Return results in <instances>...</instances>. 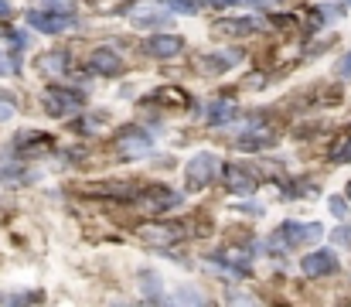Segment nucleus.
I'll use <instances>...</instances> for the list:
<instances>
[{
    "mask_svg": "<svg viewBox=\"0 0 351 307\" xmlns=\"http://www.w3.org/2000/svg\"><path fill=\"white\" fill-rule=\"evenodd\" d=\"M222 174H226V188L235 192V195H252V192H256V185H259V181H256V174H252L245 164H226V171H222Z\"/></svg>",
    "mask_w": 351,
    "mask_h": 307,
    "instance_id": "1a4fd4ad",
    "label": "nucleus"
},
{
    "mask_svg": "<svg viewBox=\"0 0 351 307\" xmlns=\"http://www.w3.org/2000/svg\"><path fill=\"white\" fill-rule=\"evenodd\" d=\"M65 62H69V55L65 52H48V55H41L38 58V72H48V76H62L65 72Z\"/></svg>",
    "mask_w": 351,
    "mask_h": 307,
    "instance_id": "dca6fc26",
    "label": "nucleus"
},
{
    "mask_svg": "<svg viewBox=\"0 0 351 307\" xmlns=\"http://www.w3.org/2000/svg\"><path fill=\"white\" fill-rule=\"evenodd\" d=\"M335 239H338V242H351V225H341V229L335 232Z\"/></svg>",
    "mask_w": 351,
    "mask_h": 307,
    "instance_id": "bb28decb",
    "label": "nucleus"
},
{
    "mask_svg": "<svg viewBox=\"0 0 351 307\" xmlns=\"http://www.w3.org/2000/svg\"><path fill=\"white\" fill-rule=\"evenodd\" d=\"M171 10H181V14H195L198 10V0H167Z\"/></svg>",
    "mask_w": 351,
    "mask_h": 307,
    "instance_id": "aec40b11",
    "label": "nucleus"
},
{
    "mask_svg": "<svg viewBox=\"0 0 351 307\" xmlns=\"http://www.w3.org/2000/svg\"><path fill=\"white\" fill-rule=\"evenodd\" d=\"M181 48H184V38H178V34H157L143 45V52L150 58H178Z\"/></svg>",
    "mask_w": 351,
    "mask_h": 307,
    "instance_id": "9b49d317",
    "label": "nucleus"
},
{
    "mask_svg": "<svg viewBox=\"0 0 351 307\" xmlns=\"http://www.w3.org/2000/svg\"><path fill=\"white\" fill-rule=\"evenodd\" d=\"M235 62H242V52H212V55L202 58V69L205 72H226Z\"/></svg>",
    "mask_w": 351,
    "mask_h": 307,
    "instance_id": "4468645a",
    "label": "nucleus"
},
{
    "mask_svg": "<svg viewBox=\"0 0 351 307\" xmlns=\"http://www.w3.org/2000/svg\"><path fill=\"white\" fill-rule=\"evenodd\" d=\"M48 147H51V137L24 130V133L14 137V144H10V157H41V154H48Z\"/></svg>",
    "mask_w": 351,
    "mask_h": 307,
    "instance_id": "423d86ee",
    "label": "nucleus"
},
{
    "mask_svg": "<svg viewBox=\"0 0 351 307\" xmlns=\"http://www.w3.org/2000/svg\"><path fill=\"white\" fill-rule=\"evenodd\" d=\"M321 236H324V225H321V222H283V225L273 232V246H280V249H297V246L317 242Z\"/></svg>",
    "mask_w": 351,
    "mask_h": 307,
    "instance_id": "7ed1b4c3",
    "label": "nucleus"
},
{
    "mask_svg": "<svg viewBox=\"0 0 351 307\" xmlns=\"http://www.w3.org/2000/svg\"><path fill=\"white\" fill-rule=\"evenodd\" d=\"M338 72H341L345 79H351V52L345 55V58H341V62H338Z\"/></svg>",
    "mask_w": 351,
    "mask_h": 307,
    "instance_id": "a878e982",
    "label": "nucleus"
},
{
    "mask_svg": "<svg viewBox=\"0 0 351 307\" xmlns=\"http://www.w3.org/2000/svg\"><path fill=\"white\" fill-rule=\"evenodd\" d=\"M335 161H351V137L348 140H341L338 147H335V154H331Z\"/></svg>",
    "mask_w": 351,
    "mask_h": 307,
    "instance_id": "412c9836",
    "label": "nucleus"
},
{
    "mask_svg": "<svg viewBox=\"0 0 351 307\" xmlns=\"http://www.w3.org/2000/svg\"><path fill=\"white\" fill-rule=\"evenodd\" d=\"M119 69H123V58L113 48H96L89 55V72H96V76H117Z\"/></svg>",
    "mask_w": 351,
    "mask_h": 307,
    "instance_id": "ddd939ff",
    "label": "nucleus"
},
{
    "mask_svg": "<svg viewBox=\"0 0 351 307\" xmlns=\"http://www.w3.org/2000/svg\"><path fill=\"white\" fill-rule=\"evenodd\" d=\"M150 147H154V140H150V133H143L140 126L123 130V133L117 137L119 157H143V154H150Z\"/></svg>",
    "mask_w": 351,
    "mask_h": 307,
    "instance_id": "6e6552de",
    "label": "nucleus"
},
{
    "mask_svg": "<svg viewBox=\"0 0 351 307\" xmlns=\"http://www.w3.org/2000/svg\"><path fill=\"white\" fill-rule=\"evenodd\" d=\"M7 14H10V3H7V0H0V17H7Z\"/></svg>",
    "mask_w": 351,
    "mask_h": 307,
    "instance_id": "c85d7f7f",
    "label": "nucleus"
},
{
    "mask_svg": "<svg viewBox=\"0 0 351 307\" xmlns=\"http://www.w3.org/2000/svg\"><path fill=\"white\" fill-rule=\"evenodd\" d=\"M222 157L219 154H212V150H202V154H195L191 161H188V168H184V178H188V188H208L212 181H219L222 178Z\"/></svg>",
    "mask_w": 351,
    "mask_h": 307,
    "instance_id": "f03ea898",
    "label": "nucleus"
},
{
    "mask_svg": "<svg viewBox=\"0 0 351 307\" xmlns=\"http://www.w3.org/2000/svg\"><path fill=\"white\" fill-rule=\"evenodd\" d=\"M133 202L140 205V208H147V212H167L171 205H178L181 198L171 188H164V185H147V188L133 192Z\"/></svg>",
    "mask_w": 351,
    "mask_h": 307,
    "instance_id": "39448f33",
    "label": "nucleus"
},
{
    "mask_svg": "<svg viewBox=\"0 0 351 307\" xmlns=\"http://www.w3.org/2000/svg\"><path fill=\"white\" fill-rule=\"evenodd\" d=\"M235 113H239V109H235V102H212V106H208V123H212V126L229 123Z\"/></svg>",
    "mask_w": 351,
    "mask_h": 307,
    "instance_id": "f3484780",
    "label": "nucleus"
},
{
    "mask_svg": "<svg viewBox=\"0 0 351 307\" xmlns=\"http://www.w3.org/2000/svg\"><path fill=\"white\" fill-rule=\"evenodd\" d=\"M7 96H0V120H10L14 116V102H3Z\"/></svg>",
    "mask_w": 351,
    "mask_h": 307,
    "instance_id": "393cba45",
    "label": "nucleus"
},
{
    "mask_svg": "<svg viewBox=\"0 0 351 307\" xmlns=\"http://www.w3.org/2000/svg\"><path fill=\"white\" fill-rule=\"evenodd\" d=\"M140 239H147V242H160V246H171V242H178V239H184V229L181 225H174V222H160V225H140Z\"/></svg>",
    "mask_w": 351,
    "mask_h": 307,
    "instance_id": "f8f14e48",
    "label": "nucleus"
},
{
    "mask_svg": "<svg viewBox=\"0 0 351 307\" xmlns=\"http://www.w3.org/2000/svg\"><path fill=\"white\" fill-rule=\"evenodd\" d=\"M174 301H181V304H202V301H205V297H202V294H195V291H191V287H184V294H178V297H174Z\"/></svg>",
    "mask_w": 351,
    "mask_h": 307,
    "instance_id": "4be33fe9",
    "label": "nucleus"
},
{
    "mask_svg": "<svg viewBox=\"0 0 351 307\" xmlns=\"http://www.w3.org/2000/svg\"><path fill=\"white\" fill-rule=\"evenodd\" d=\"M300 270H304V277H328L338 270V256L331 249H317V253L300 260Z\"/></svg>",
    "mask_w": 351,
    "mask_h": 307,
    "instance_id": "9d476101",
    "label": "nucleus"
},
{
    "mask_svg": "<svg viewBox=\"0 0 351 307\" xmlns=\"http://www.w3.org/2000/svg\"><path fill=\"white\" fill-rule=\"evenodd\" d=\"M126 17L136 27H167L174 21V10L167 0H136L126 7Z\"/></svg>",
    "mask_w": 351,
    "mask_h": 307,
    "instance_id": "f257e3e1",
    "label": "nucleus"
},
{
    "mask_svg": "<svg viewBox=\"0 0 351 307\" xmlns=\"http://www.w3.org/2000/svg\"><path fill=\"white\" fill-rule=\"evenodd\" d=\"M27 24H31L34 31H41V34H62V31H69V27L75 24V17H72L69 10H62V14L34 10V14H27Z\"/></svg>",
    "mask_w": 351,
    "mask_h": 307,
    "instance_id": "0eeeda50",
    "label": "nucleus"
},
{
    "mask_svg": "<svg viewBox=\"0 0 351 307\" xmlns=\"http://www.w3.org/2000/svg\"><path fill=\"white\" fill-rule=\"evenodd\" d=\"M82 106H86V93H79V89L51 86V89L45 93V109H48L51 116H72V113H79Z\"/></svg>",
    "mask_w": 351,
    "mask_h": 307,
    "instance_id": "20e7f679",
    "label": "nucleus"
},
{
    "mask_svg": "<svg viewBox=\"0 0 351 307\" xmlns=\"http://www.w3.org/2000/svg\"><path fill=\"white\" fill-rule=\"evenodd\" d=\"M140 291H143V297L147 301H160V277L157 273H140Z\"/></svg>",
    "mask_w": 351,
    "mask_h": 307,
    "instance_id": "a211bd4d",
    "label": "nucleus"
},
{
    "mask_svg": "<svg viewBox=\"0 0 351 307\" xmlns=\"http://www.w3.org/2000/svg\"><path fill=\"white\" fill-rule=\"evenodd\" d=\"M348 3H351V0H348Z\"/></svg>",
    "mask_w": 351,
    "mask_h": 307,
    "instance_id": "2f4dec72",
    "label": "nucleus"
},
{
    "mask_svg": "<svg viewBox=\"0 0 351 307\" xmlns=\"http://www.w3.org/2000/svg\"><path fill=\"white\" fill-rule=\"evenodd\" d=\"M45 294L41 291H31V294H0V304H41Z\"/></svg>",
    "mask_w": 351,
    "mask_h": 307,
    "instance_id": "6ab92c4d",
    "label": "nucleus"
},
{
    "mask_svg": "<svg viewBox=\"0 0 351 307\" xmlns=\"http://www.w3.org/2000/svg\"><path fill=\"white\" fill-rule=\"evenodd\" d=\"M208 3H215V7H235V3H249V0H208Z\"/></svg>",
    "mask_w": 351,
    "mask_h": 307,
    "instance_id": "cd10ccee",
    "label": "nucleus"
},
{
    "mask_svg": "<svg viewBox=\"0 0 351 307\" xmlns=\"http://www.w3.org/2000/svg\"><path fill=\"white\" fill-rule=\"evenodd\" d=\"M263 27V21L259 17H242V21H219L215 24V31L219 34H252V31H259Z\"/></svg>",
    "mask_w": 351,
    "mask_h": 307,
    "instance_id": "2eb2a0df",
    "label": "nucleus"
},
{
    "mask_svg": "<svg viewBox=\"0 0 351 307\" xmlns=\"http://www.w3.org/2000/svg\"><path fill=\"white\" fill-rule=\"evenodd\" d=\"M45 3H48V7H55V10H69V14L75 10V0H45Z\"/></svg>",
    "mask_w": 351,
    "mask_h": 307,
    "instance_id": "5701e85b",
    "label": "nucleus"
},
{
    "mask_svg": "<svg viewBox=\"0 0 351 307\" xmlns=\"http://www.w3.org/2000/svg\"><path fill=\"white\" fill-rule=\"evenodd\" d=\"M348 202H351V185H348Z\"/></svg>",
    "mask_w": 351,
    "mask_h": 307,
    "instance_id": "c756f323",
    "label": "nucleus"
},
{
    "mask_svg": "<svg viewBox=\"0 0 351 307\" xmlns=\"http://www.w3.org/2000/svg\"><path fill=\"white\" fill-rule=\"evenodd\" d=\"M0 72H3V58H0Z\"/></svg>",
    "mask_w": 351,
    "mask_h": 307,
    "instance_id": "7c9ffc66",
    "label": "nucleus"
},
{
    "mask_svg": "<svg viewBox=\"0 0 351 307\" xmlns=\"http://www.w3.org/2000/svg\"><path fill=\"white\" fill-rule=\"evenodd\" d=\"M331 212L335 215H348V202L345 198H331Z\"/></svg>",
    "mask_w": 351,
    "mask_h": 307,
    "instance_id": "b1692460",
    "label": "nucleus"
}]
</instances>
